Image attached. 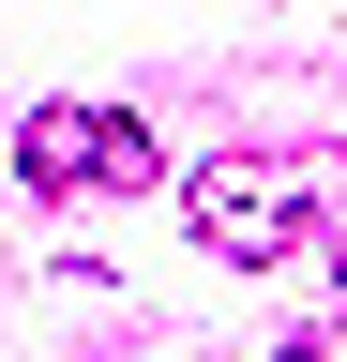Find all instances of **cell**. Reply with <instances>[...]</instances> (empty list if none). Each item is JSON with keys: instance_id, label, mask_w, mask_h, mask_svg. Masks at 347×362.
<instances>
[{"instance_id": "6da1fadb", "label": "cell", "mask_w": 347, "mask_h": 362, "mask_svg": "<svg viewBox=\"0 0 347 362\" xmlns=\"http://www.w3.org/2000/svg\"><path fill=\"white\" fill-rule=\"evenodd\" d=\"M182 211H196V242L227 257V272H272V257L302 242V211H317V197H302V166L227 151V166H196V181H182Z\"/></svg>"}, {"instance_id": "7a4b0ae2", "label": "cell", "mask_w": 347, "mask_h": 362, "mask_svg": "<svg viewBox=\"0 0 347 362\" xmlns=\"http://www.w3.org/2000/svg\"><path fill=\"white\" fill-rule=\"evenodd\" d=\"M16 166L61 181V197H151V121L136 106H30L16 121Z\"/></svg>"}, {"instance_id": "3957f363", "label": "cell", "mask_w": 347, "mask_h": 362, "mask_svg": "<svg viewBox=\"0 0 347 362\" xmlns=\"http://www.w3.org/2000/svg\"><path fill=\"white\" fill-rule=\"evenodd\" d=\"M272 362H347V317H302V332H287Z\"/></svg>"}, {"instance_id": "277c9868", "label": "cell", "mask_w": 347, "mask_h": 362, "mask_svg": "<svg viewBox=\"0 0 347 362\" xmlns=\"http://www.w3.org/2000/svg\"><path fill=\"white\" fill-rule=\"evenodd\" d=\"M332 287H347V242H332Z\"/></svg>"}]
</instances>
